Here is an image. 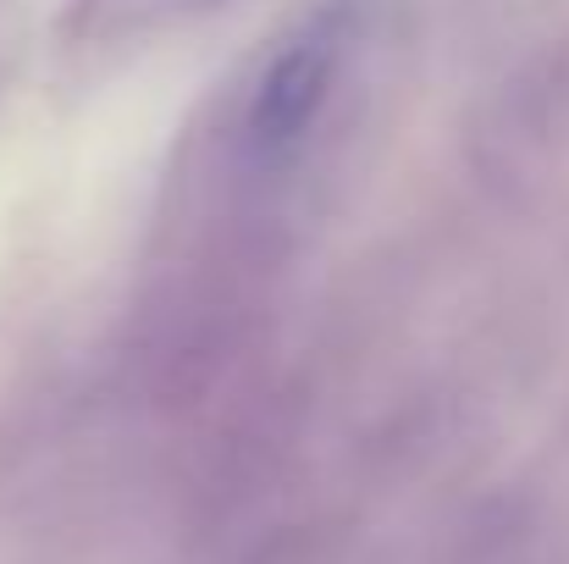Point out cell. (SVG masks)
Segmentation results:
<instances>
[{"label":"cell","mask_w":569,"mask_h":564,"mask_svg":"<svg viewBox=\"0 0 569 564\" xmlns=\"http://www.w3.org/2000/svg\"><path fill=\"white\" fill-rule=\"evenodd\" d=\"M332 67H338V28H316L293 50H282V61L266 72L260 100L249 111L254 145H288V139H299L310 128V117L321 111V100H327Z\"/></svg>","instance_id":"6da1fadb"}]
</instances>
